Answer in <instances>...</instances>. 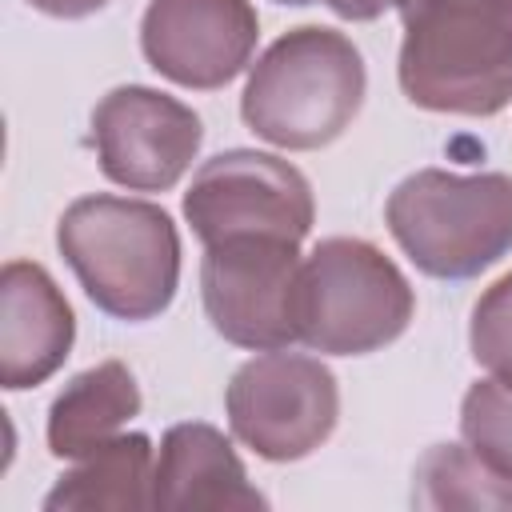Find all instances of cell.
Masks as SVG:
<instances>
[{"label": "cell", "instance_id": "obj_12", "mask_svg": "<svg viewBox=\"0 0 512 512\" xmlns=\"http://www.w3.org/2000/svg\"><path fill=\"white\" fill-rule=\"evenodd\" d=\"M152 508L168 512H264V492L248 480L232 440L204 424H172L152 472Z\"/></svg>", "mask_w": 512, "mask_h": 512}, {"label": "cell", "instance_id": "obj_5", "mask_svg": "<svg viewBox=\"0 0 512 512\" xmlns=\"http://www.w3.org/2000/svg\"><path fill=\"white\" fill-rule=\"evenodd\" d=\"M416 316L408 276L360 236L320 240L296 284V336L320 356H368L400 340Z\"/></svg>", "mask_w": 512, "mask_h": 512}, {"label": "cell", "instance_id": "obj_2", "mask_svg": "<svg viewBox=\"0 0 512 512\" xmlns=\"http://www.w3.org/2000/svg\"><path fill=\"white\" fill-rule=\"evenodd\" d=\"M56 248L84 296L112 320H156L180 288V232L152 200L80 196L56 224Z\"/></svg>", "mask_w": 512, "mask_h": 512}, {"label": "cell", "instance_id": "obj_13", "mask_svg": "<svg viewBox=\"0 0 512 512\" xmlns=\"http://www.w3.org/2000/svg\"><path fill=\"white\" fill-rule=\"evenodd\" d=\"M140 384L120 360H104L96 368L76 372L48 408V452L56 460H80L104 440L120 436V428L140 416Z\"/></svg>", "mask_w": 512, "mask_h": 512}, {"label": "cell", "instance_id": "obj_18", "mask_svg": "<svg viewBox=\"0 0 512 512\" xmlns=\"http://www.w3.org/2000/svg\"><path fill=\"white\" fill-rule=\"evenodd\" d=\"M276 4H292V8H300V4H324V8H332L340 20H356V24L376 20V16H384L388 8H396V0H276Z\"/></svg>", "mask_w": 512, "mask_h": 512}, {"label": "cell", "instance_id": "obj_1", "mask_svg": "<svg viewBox=\"0 0 512 512\" xmlns=\"http://www.w3.org/2000/svg\"><path fill=\"white\" fill-rule=\"evenodd\" d=\"M400 92L424 112L496 116L512 104V0H396Z\"/></svg>", "mask_w": 512, "mask_h": 512}, {"label": "cell", "instance_id": "obj_9", "mask_svg": "<svg viewBox=\"0 0 512 512\" xmlns=\"http://www.w3.org/2000/svg\"><path fill=\"white\" fill-rule=\"evenodd\" d=\"M100 172L128 192H168L204 144L200 116L148 84H120L92 108Z\"/></svg>", "mask_w": 512, "mask_h": 512}, {"label": "cell", "instance_id": "obj_10", "mask_svg": "<svg viewBox=\"0 0 512 512\" xmlns=\"http://www.w3.org/2000/svg\"><path fill=\"white\" fill-rule=\"evenodd\" d=\"M260 40L252 0H148L140 52L152 72L180 88L212 92L232 84Z\"/></svg>", "mask_w": 512, "mask_h": 512}, {"label": "cell", "instance_id": "obj_17", "mask_svg": "<svg viewBox=\"0 0 512 512\" xmlns=\"http://www.w3.org/2000/svg\"><path fill=\"white\" fill-rule=\"evenodd\" d=\"M468 348L488 376L512 384V272L480 292L468 324Z\"/></svg>", "mask_w": 512, "mask_h": 512}, {"label": "cell", "instance_id": "obj_6", "mask_svg": "<svg viewBox=\"0 0 512 512\" xmlns=\"http://www.w3.org/2000/svg\"><path fill=\"white\" fill-rule=\"evenodd\" d=\"M224 412L244 448H252L260 460L292 464L312 456L336 432L340 388L324 360L272 348L232 372Z\"/></svg>", "mask_w": 512, "mask_h": 512}, {"label": "cell", "instance_id": "obj_19", "mask_svg": "<svg viewBox=\"0 0 512 512\" xmlns=\"http://www.w3.org/2000/svg\"><path fill=\"white\" fill-rule=\"evenodd\" d=\"M28 4L44 16H56V20H84V16L100 12L108 0H28Z\"/></svg>", "mask_w": 512, "mask_h": 512}, {"label": "cell", "instance_id": "obj_14", "mask_svg": "<svg viewBox=\"0 0 512 512\" xmlns=\"http://www.w3.org/2000/svg\"><path fill=\"white\" fill-rule=\"evenodd\" d=\"M152 440L112 436L76 460L44 496V512H144L152 508Z\"/></svg>", "mask_w": 512, "mask_h": 512}, {"label": "cell", "instance_id": "obj_16", "mask_svg": "<svg viewBox=\"0 0 512 512\" xmlns=\"http://www.w3.org/2000/svg\"><path fill=\"white\" fill-rule=\"evenodd\" d=\"M460 436L488 468L512 480V384L476 380L460 400Z\"/></svg>", "mask_w": 512, "mask_h": 512}, {"label": "cell", "instance_id": "obj_8", "mask_svg": "<svg viewBox=\"0 0 512 512\" xmlns=\"http://www.w3.org/2000/svg\"><path fill=\"white\" fill-rule=\"evenodd\" d=\"M184 220L200 244L248 232L304 240L316 220V200L296 164L256 148H228L196 168L184 192Z\"/></svg>", "mask_w": 512, "mask_h": 512}, {"label": "cell", "instance_id": "obj_11", "mask_svg": "<svg viewBox=\"0 0 512 512\" xmlns=\"http://www.w3.org/2000/svg\"><path fill=\"white\" fill-rule=\"evenodd\" d=\"M76 340V316L36 260H8L0 272V384L24 392L60 372Z\"/></svg>", "mask_w": 512, "mask_h": 512}, {"label": "cell", "instance_id": "obj_15", "mask_svg": "<svg viewBox=\"0 0 512 512\" xmlns=\"http://www.w3.org/2000/svg\"><path fill=\"white\" fill-rule=\"evenodd\" d=\"M416 508H512V480L488 468L468 444H432L412 472Z\"/></svg>", "mask_w": 512, "mask_h": 512}, {"label": "cell", "instance_id": "obj_7", "mask_svg": "<svg viewBox=\"0 0 512 512\" xmlns=\"http://www.w3.org/2000/svg\"><path fill=\"white\" fill-rule=\"evenodd\" d=\"M300 240L292 236H224L204 244L200 300L208 324L236 348L272 352L296 344Z\"/></svg>", "mask_w": 512, "mask_h": 512}, {"label": "cell", "instance_id": "obj_3", "mask_svg": "<svg viewBox=\"0 0 512 512\" xmlns=\"http://www.w3.org/2000/svg\"><path fill=\"white\" fill-rule=\"evenodd\" d=\"M368 92L360 48L324 24H300L272 40L252 64L240 116L244 124L288 152H312L348 132Z\"/></svg>", "mask_w": 512, "mask_h": 512}, {"label": "cell", "instance_id": "obj_4", "mask_svg": "<svg viewBox=\"0 0 512 512\" xmlns=\"http://www.w3.org/2000/svg\"><path fill=\"white\" fill-rule=\"evenodd\" d=\"M404 256L432 280H472L512 252V176L420 168L384 204Z\"/></svg>", "mask_w": 512, "mask_h": 512}]
</instances>
